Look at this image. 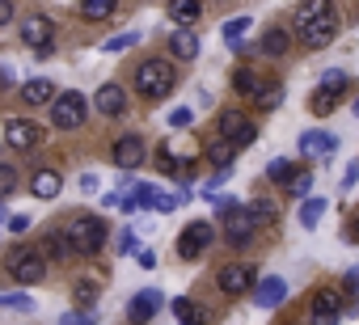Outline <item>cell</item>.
Returning a JSON list of instances; mask_svg holds the SVG:
<instances>
[{
    "mask_svg": "<svg viewBox=\"0 0 359 325\" xmlns=\"http://www.w3.org/2000/svg\"><path fill=\"white\" fill-rule=\"evenodd\" d=\"M334 34H338V13H334V5L313 0V5H300V9H296V39H300L309 51L330 47Z\"/></svg>",
    "mask_w": 359,
    "mask_h": 325,
    "instance_id": "6da1fadb",
    "label": "cell"
},
{
    "mask_svg": "<svg viewBox=\"0 0 359 325\" xmlns=\"http://www.w3.org/2000/svg\"><path fill=\"white\" fill-rule=\"evenodd\" d=\"M173 85H177V72H173V64L169 60H144L140 68H135V93L144 97V102H161V97H169L173 93Z\"/></svg>",
    "mask_w": 359,
    "mask_h": 325,
    "instance_id": "7a4b0ae2",
    "label": "cell"
},
{
    "mask_svg": "<svg viewBox=\"0 0 359 325\" xmlns=\"http://www.w3.org/2000/svg\"><path fill=\"white\" fill-rule=\"evenodd\" d=\"M64 233H68V241H72V254H81V258H93V254L106 245V224H102V216H72Z\"/></svg>",
    "mask_w": 359,
    "mask_h": 325,
    "instance_id": "3957f363",
    "label": "cell"
},
{
    "mask_svg": "<svg viewBox=\"0 0 359 325\" xmlns=\"http://www.w3.org/2000/svg\"><path fill=\"white\" fill-rule=\"evenodd\" d=\"M5 266H9V275H13L18 283H26V287L47 279V254H43V249H34V245H18V249L9 254V262H5Z\"/></svg>",
    "mask_w": 359,
    "mask_h": 325,
    "instance_id": "277c9868",
    "label": "cell"
},
{
    "mask_svg": "<svg viewBox=\"0 0 359 325\" xmlns=\"http://www.w3.org/2000/svg\"><path fill=\"white\" fill-rule=\"evenodd\" d=\"M81 123H85V93H76V89L60 93V97L51 102V127H60V131H76Z\"/></svg>",
    "mask_w": 359,
    "mask_h": 325,
    "instance_id": "5b68a950",
    "label": "cell"
},
{
    "mask_svg": "<svg viewBox=\"0 0 359 325\" xmlns=\"http://www.w3.org/2000/svg\"><path fill=\"white\" fill-rule=\"evenodd\" d=\"M216 131H220V139L224 144H233V148H245L258 131H254V123H250V114H241V110H224L220 114V123H216Z\"/></svg>",
    "mask_w": 359,
    "mask_h": 325,
    "instance_id": "8992f818",
    "label": "cell"
},
{
    "mask_svg": "<svg viewBox=\"0 0 359 325\" xmlns=\"http://www.w3.org/2000/svg\"><path fill=\"white\" fill-rule=\"evenodd\" d=\"M220 233H224V241L229 245H245L254 233H258V224H254V216H250V207H233V212H224V224H220Z\"/></svg>",
    "mask_w": 359,
    "mask_h": 325,
    "instance_id": "52a82bcc",
    "label": "cell"
},
{
    "mask_svg": "<svg viewBox=\"0 0 359 325\" xmlns=\"http://www.w3.org/2000/svg\"><path fill=\"white\" fill-rule=\"evenodd\" d=\"M5 144L18 148V152H30V148L43 144V127L30 123V118H9V123H5Z\"/></svg>",
    "mask_w": 359,
    "mask_h": 325,
    "instance_id": "ba28073f",
    "label": "cell"
},
{
    "mask_svg": "<svg viewBox=\"0 0 359 325\" xmlns=\"http://www.w3.org/2000/svg\"><path fill=\"white\" fill-rule=\"evenodd\" d=\"M212 237H216V228H212L208 220H195L182 237H177V258H199V254L212 245Z\"/></svg>",
    "mask_w": 359,
    "mask_h": 325,
    "instance_id": "9c48e42d",
    "label": "cell"
},
{
    "mask_svg": "<svg viewBox=\"0 0 359 325\" xmlns=\"http://www.w3.org/2000/svg\"><path fill=\"white\" fill-rule=\"evenodd\" d=\"M22 43H26L30 51L47 55L51 43H55V26H51L47 18H26V22H22Z\"/></svg>",
    "mask_w": 359,
    "mask_h": 325,
    "instance_id": "30bf717a",
    "label": "cell"
},
{
    "mask_svg": "<svg viewBox=\"0 0 359 325\" xmlns=\"http://www.w3.org/2000/svg\"><path fill=\"white\" fill-rule=\"evenodd\" d=\"M258 283H254V266L250 262H233V266H220V291H229V296H245V291H254Z\"/></svg>",
    "mask_w": 359,
    "mask_h": 325,
    "instance_id": "8fae6325",
    "label": "cell"
},
{
    "mask_svg": "<svg viewBox=\"0 0 359 325\" xmlns=\"http://www.w3.org/2000/svg\"><path fill=\"white\" fill-rule=\"evenodd\" d=\"M161 304H165V296L152 287V291H135V300L127 304V321L131 325H148L156 312H161Z\"/></svg>",
    "mask_w": 359,
    "mask_h": 325,
    "instance_id": "7c38bea8",
    "label": "cell"
},
{
    "mask_svg": "<svg viewBox=\"0 0 359 325\" xmlns=\"http://www.w3.org/2000/svg\"><path fill=\"white\" fill-rule=\"evenodd\" d=\"M342 308H351L338 291H317L313 296V325H338Z\"/></svg>",
    "mask_w": 359,
    "mask_h": 325,
    "instance_id": "4fadbf2b",
    "label": "cell"
},
{
    "mask_svg": "<svg viewBox=\"0 0 359 325\" xmlns=\"http://www.w3.org/2000/svg\"><path fill=\"white\" fill-rule=\"evenodd\" d=\"M144 152H148V148H144L140 135H123V139L114 144V165H118L123 174H131V170L144 165Z\"/></svg>",
    "mask_w": 359,
    "mask_h": 325,
    "instance_id": "5bb4252c",
    "label": "cell"
},
{
    "mask_svg": "<svg viewBox=\"0 0 359 325\" xmlns=\"http://www.w3.org/2000/svg\"><path fill=\"white\" fill-rule=\"evenodd\" d=\"M93 106H97L102 114H110V118L127 114V93H123V85H102L97 97H93Z\"/></svg>",
    "mask_w": 359,
    "mask_h": 325,
    "instance_id": "9a60e30c",
    "label": "cell"
},
{
    "mask_svg": "<svg viewBox=\"0 0 359 325\" xmlns=\"http://www.w3.org/2000/svg\"><path fill=\"white\" fill-rule=\"evenodd\" d=\"M338 148V139L330 135V131H304L300 135V152L309 156V160H321V156H330Z\"/></svg>",
    "mask_w": 359,
    "mask_h": 325,
    "instance_id": "2e32d148",
    "label": "cell"
},
{
    "mask_svg": "<svg viewBox=\"0 0 359 325\" xmlns=\"http://www.w3.org/2000/svg\"><path fill=\"white\" fill-rule=\"evenodd\" d=\"M135 203L140 207H148V212H177V199L173 195H165V191H156V186H135Z\"/></svg>",
    "mask_w": 359,
    "mask_h": 325,
    "instance_id": "e0dca14e",
    "label": "cell"
},
{
    "mask_svg": "<svg viewBox=\"0 0 359 325\" xmlns=\"http://www.w3.org/2000/svg\"><path fill=\"white\" fill-rule=\"evenodd\" d=\"M60 93H55V85L51 81H43V76H34V81H26L22 85V102L26 106H47V102H55Z\"/></svg>",
    "mask_w": 359,
    "mask_h": 325,
    "instance_id": "ac0fdd59",
    "label": "cell"
},
{
    "mask_svg": "<svg viewBox=\"0 0 359 325\" xmlns=\"http://www.w3.org/2000/svg\"><path fill=\"white\" fill-rule=\"evenodd\" d=\"M30 191H34V199H55V195L64 191V178H60L55 170H39V174L30 178Z\"/></svg>",
    "mask_w": 359,
    "mask_h": 325,
    "instance_id": "d6986e66",
    "label": "cell"
},
{
    "mask_svg": "<svg viewBox=\"0 0 359 325\" xmlns=\"http://www.w3.org/2000/svg\"><path fill=\"white\" fill-rule=\"evenodd\" d=\"M283 296H287V283H283V279H275V275H271V279H262V283L254 287V300H258L262 308H275V304H283Z\"/></svg>",
    "mask_w": 359,
    "mask_h": 325,
    "instance_id": "ffe728a7",
    "label": "cell"
},
{
    "mask_svg": "<svg viewBox=\"0 0 359 325\" xmlns=\"http://www.w3.org/2000/svg\"><path fill=\"white\" fill-rule=\"evenodd\" d=\"M169 51H173L177 60H195V55H199L195 30H173V34H169Z\"/></svg>",
    "mask_w": 359,
    "mask_h": 325,
    "instance_id": "44dd1931",
    "label": "cell"
},
{
    "mask_svg": "<svg viewBox=\"0 0 359 325\" xmlns=\"http://www.w3.org/2000/svg\"><path fill=\"white\" fill-rule=\"evenodd\" d=\"M245 207H250V216H254L258 228H275V224H279V207H275L271 199H258V195H254Z\"/></svg>",
    "mask_w": 359,
    "mask_h": 325,
    "instance_id": "7402d4cb",
    "label": "cell"
},
{
    "mask_svg": "<svg viewBox=\"0 0 359 325\" xmlns=\"http://www.w3.org/2000/svg\"><path fill=\"white\" fill-rule=\"evenodd\" d=\"M43 254H51L55 262H68V258H72V241H68V233H64V228L47 233V241H43Z\"/></svg>",
    "mask_w": 359,
    "mask_h": 325,
    "instance_id": "603a6c76",
    "label": "cell"
},
{
    "mask_svg": "<svg viewBox=\"0 0 359 325\" xmlns=\"http://www.w3.org/2000/svg\"><path fill=\"white\" fill-rule=\"evenodd\" d=\"M199 13H203V5H195V0H173V5H169V18L177 26H195Z\"/></svg>",
    "mask_w": 359,
    "mask_h": 325,
    "instance_id": "cb8c5ba5",
    "label": "cell"
},
{
    "mask_svg": "<svg viewBox=\"0 0 359 325\" xmlns=\"http://www.w3.org/2000/svg\"><path fill=\"white\" fill-rule=\"evenodd\" d=\"M296 174H300V170H296V160H287V156H275L271 165H266V178H271V182H279V186H287Z\"/></svg>",
    "mask_w": 359,
    "mask_h": 325,
    "instance_id": "d4e9b609",
    "label": "cell"
},
{
    "mask_svg": "<svg viewBox=\"0 0 359 325\" xmlns=\"http://www.w3.org/2000/svg\"><path fill=\"white\" fill-rule=\"evenodd\" d=\"M321 216H325V199L309 195V199L300 203V224H304V228H317V224H321Z\"/></svg>",
    "mask_w": 359,
    "mask_h": 325,
    "instance_id": "484cf974",
    "label": "cell"
},
{
    "mask_svg": "<svg viewBox=\"0 0 359 325\" xmlns=\"http://www.w3.org/2000/svg\"><path fill=\"white\" fill-rule=\"evenodd\" d=\"M173 312H177V321H182V325H203L208 321V312L203 308H195V300H173Z\"/></svg>",
    "mask_w": 359,
    "mask_h": 325,
    "instance_id": "4316f807",
    "label": "cell"
},
{
    "mask_svg": "<svg viewBox=\"0 0 359 325\" xmlns=\"http://www.w3.org/2000/svg\"><path fill=\"white\" fill-rule=\"evenodd\" d=\"M287 43H292V34H287V30H279V26H275V30H266V34H262V55H283V51H287Z\"/></svg>",
    "mask_w": 359,
    "mask_h": 325,
    "instance_id": "83f0119b",
    "label": "cell"
},
{
    "mask_svg": "<svg viewBox=\"0 0 359 325\" xmlns=\"http://www.w3.org/2000/svg\"><path fill=\"white\" fill-rule=\"evenodd\" d=\"M110 13H114V0H85V5H81V18L85 22H102Z\"/></svg>",
    "mask_w": 359,
    "mask_h": 325,
    "instance_id": "f1b7e54d",
    "label": "cell"
},
{
    "mask_svg": "<svg viewBox=\"0 0 359 325\" xmlns=\"http://www.w3.org/2000/svg\"><path fill=\"white\" fill-rule=\"evenodd\" d=\"M338 97H342V93H334V89H321V85H317V93H313V102H309V106H313V114H330V110L338 106Z\"/></svg>",
    "mask_w": 359,
    "mask_h": 325,
    "instance_id": "f546056e",
    "label": "cell"
},
{
    "mask_svg": "<svg viewBox=\"0 0 359 325\" xmlns=\"http://www.w3.org/2000/svg\"><path fill=\"white\" fill-rule=\"evenodd\" d=\"M309 191H313V174H309V170H300V174L287 182V199H309Z\"/></svg>",
    "mask_w": 359,
    "mask_h": 325,
    "instance_id": "4dcf8cb0",
    "label": "cell"
},
{
    "mask_svg": "<svg viewBox=\"0 0 359 325\" xmlns=\"http://www.w3.org/2000/svg\"><path fill=\"white\" fill-rule=\"evenodd\" d=\"M0 308H9V312H34V300L26 291H13V296H0Z\"/></svg>",
    "mask_w": 359,
    "mask_h": 325,
    "instance_id": "1f68e13d",
    "label": "cell"
},
{
    "mask_svg": "<svg viewBox=\"0 0 359 325\" xmlns=\"http://www.w3.org/2000/svg\"><path fill=\"white\" fill-rule=\"evenodd\" d=\"M237 89H241V93H258V97H262L266 81H262L258 72H237Z\"/></svg>",
    "mask_w": 359,
    "mask_h": 325,
    "instance_id": "d6a6232c",
    "label": "cell"
},
{
    "mask_svg": "<svg viewBox=\"0 0 359 325\" xmlns=\"http://www.w3.org/2000/svg\"><path fill=\"white\" fill-rule=\"evenodd\" d=\"M97 291H102L97 283H76V287H72V296H76L81 308H93V304H97Z\"/></svg>",
    "mask_w": 359,
    "mask_h": 325,
    "instance_id": "836d02e7",
    "label": "cell"
},
{
    "mask_svg": "<svg viewBox=\"0 0 359 325\" xmlns=\"http://www.w3.org/2000/svg\"><path fill=\"white\" fill-rule=\"evenodd\" d=\"M140 43V30H131V34H114V39H106L102 43V51H127V47H135Z\"/></svg>",
    "mask_w": 359,
    "mask_h": 325,
    "instance_id": "e575fe53",
    "label": "cell"
},
{
    "mask_svg": "<svg viewBox=\"0 0 359 325\" xmlns=\"http://www.w3.org/2000/svg\"><path fill=\"white\" fill-rule=\"evenodd\" d=\"M233 152H237L233 144H224V139H216V144H212V165H220V170H229V160H233Z\"/></svg>",
    "mask_w": 359,
    "mask_h": 325,
    "instance_id": "d590c367",
    "label": "cell"
},
{
    "mask_svg": "<svg viewBox=\"0 0 359 325\" xmlns=\"http://www.w3.org/2000/svg\"><path fill=\"white\" fill-rule=\"evenodd\" d=\"M245 30H250V18H233V22H229V26H224V39H229V43H233V47H237V43H241V39H245Z\"/></svg>",
    "mask_w": 359,
    "mask_h": 325,
    "instance_id": "8d00e7d4",
    "label": "cell"
},
{
    "mask_svg": "<svg viewBox=\"0 0 359 325\" xmlns=\"http://www.w3.org/2000/svg\"><path fill=\"white\" fill-rule=\"evenodd\" d=\"M18 191V170L13 165H0V199Z\"/></svg>",
    "mask_w": 359,
    "mask_h": 325,
    "instance_id": "74e56055",
    "label": "cell"
},
{
    "mask_svg": "<svg viewBox=\"0 0 359 325\" xmlns=\"http://www.w3.org/2000/svg\"><path fill=\"white\" fill-rule=\"evenodd\" d=\"M321 89H334V93H346V89H351V81H346L342 72H325V76H321Z\"/></svg>",
    "mask_w": 359,
    "mask_h": 325,
    "instance_id": "f35d334b",
    "label": "cell"
},
{
    "mask_svg": "<svg viewBox=\"0 0 359 325\" xmlns=\"http://www.w3.org/2000/svg\"><path fill=\"white\" fill-rule=\"evenodd\" d=\"M191 123H195V110H191V106L169 110V127H191Z\"/></svg>",
    "mask_w": 359,
    "mask_h": 325,
    "instance_id": "ab89813d",
    "label": "cell"
},
{
    "mask_svg": "<svg viewBox=\"0 0 359 325\" xmlns=\"http://www.w3.org/2000/svg\"><path fill=\"white\" fill-rule=\"evenodd\" d=\"M258 102H262V106H266V110H275V106H279V85H266V89H262V97H258Z\"/></svg>",
    "mask_w": 359,
    "mask_h": 325,
    "instance_id": "60d3db41",
    "label": "cell"
},
{
    "mask_svg": "<svg viewBox=\"0 0 359 325\" xmlns=\"http://www.w3.org/2000/svg\"><path fill=\"white\" fill-rule=\"evenodd\" d=\"M118 254H135V228H123V237H118Z\"/></svg>",
    "mask_w": 359,
    "mask_h": 325,
    "instance_id": "b9f144b4",
    "label": "cell"
},
{
    "mask_svg": "<svg viewBox=\"0 0 359 325\" xmlns=\"http://www.w3.org/2000/svg\"><path fill=\"white\" fill-rule=\"evenodd\" d=\"M18 18V5H13V0H0V26H9Z\"/></svg>",
    "mask_w": 359,
    "mask_h": 325,
    "instance_id": "7bdbcfd3",
    "label": "cell"
},
{
    "mask_svg": "<svg viewBox=\"0 0 359 325\" xmlns=\"http://www.w3.org/2000/svg\"><path fill=\"white\" fill-rule=\"evenodd\" d=\"M5 228H9V233H26V228H30V216H9Z\"/></svg>",
    "mask_w": 359,
    "mask_h": 325,
    "instance_id": "ee69618b",
    "label": "cell"
},
{
    "mask_svg": "<svg viewBox=\"0 0 359 325\" xmlns=\"http://www.w3.org/2000/svg\"><path fill=\"white\" fill-rule=\"evenodd\" d=\"M60 325H93V317H85V312H68V317H60Z\"/></svg>",
    "mask_w": 359,
    "mask_h": 325,
    "instance_id": "f6af8a7d",
    "label": "cell"
},
{
    "mask_svg": "<svg viewBox=\"0 0 359 325\" xmlns=\"http://www.w3.org/2000/svg\"><path fill=\"white\" fill-rule=\"evenodd\" d=\"M346 241H359V212H351L346 220Z\"/></svg>",
    "mask_w": 359,
    "mask_h": 325,
    "instance_id": "bcb514c9",
    "label": "cell"
},
{
    "mask_svg": "<svg viewBox=\"0 0 359 325\" xmlns=\"http://www.w3.org/2000/svg\"><path fill=\"white\" fill-rule=\"evenodd\" d=\"M93 191H97V178H93V174H85V178H81V195H93Z\"/></svg>",
    "mask_w": 359,
    "mask_h": 325,
    "instance_id": "7dc6e473",
    "label": "cell"
},
{
    "mask_svg": "<svg viewBox=\"0 0 359 325\" xmlns=\"http://www.w3.org/2000/svg\"><path fill=\"white\" fill-rule=\"evenodd\" d=\"M355 182H359V165H351V170H346V178H342V191H351Z\"/></svg>",
    "mask_w": 359,
    "mask_h": 325,
    "instance_id": "c3c4849f",
    "label": "cell"
},
{
    "mask_svg": "<svg viewBox=\"0 0 359 325\" xmlns=\"http://www.w3.org/2000/svg\"><path fill=\"white\" fill-rule=\"evenodd\" d=\"M140 266H144V270H152V266H156V254H152V249H144V254H140Z\"/></svg>",
    "mask_w": 359,
    "mask_h": 325,
    "instance_id": "681fc988",
    "label": "cell"
},
{
    "mask_svg": "<svg viewBox=\"0 0 359 325\" xmlns=\"http://www.w3.org/2000/svg\"><path fill=\"white\" fill-rule=\"evenodd\" d=\"M346 287H359V266H351V270H346Z\"/></svg>",
    "mask_w": 359,
    "mask_h": 325,
    "instance_id": "f907efd6",
    "label": "cell"
},
{
    "mask_svg": "<svg viewBox=\"0 0 359 325\" xmlns=\"http://www.w3.org/2000/svg\"><path fill=\"white\" fill-rule=\"evenodd\" d=\"M355 118H359V97H355Z\"/></svg>",
    "mask_w": 359,
    "mask_h": 325,
    "instance_id": "816d5d0a",
    "label": "cell"
},
{
    "mask_svg": "<svg viewBox=\"0 0 359 325\" xmlns=\"http://www.w3.org/2000/svg\"><path fill=\"white\" fill-rule=\"evenodd\" d=\"M0 224H5V216H0Z\"/></svg>",
    "mask_w": 359,
    "mask_h": 325,
    "instance_id": "f5cc1de1",
    "label": "cell"
}]
</instances>
